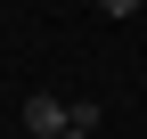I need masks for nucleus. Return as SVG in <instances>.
Segmentation results:
<instances>
[{
  "mask_svg": "<svg viewBox=\"0 0 147 139\" xmlns=\"http://www.w3.org/2000/svg\"><path fill=\"white\" fill-rule=\"evenodd\" d=\"M65 123H74V115H65V107H57L49 90H33V98H25V131H33V139H57Z\"/></svg>",
  "mask_w": 147,
  "mask_h": 139,
  "instance_id": "nucleus-1",
  "label": "nucleus"
},
{
  "mask_svg": "<svg viewBox=\"0 0 147 139\" xmlns=\"http://www.w3.org/2000/svg\"><path fill=\"white\" fill-rule=\"evenodd\" d=\"M147 0H98V16H139Z\"/></svg>",
  "mask_w": 147,
  "mask_h": 139,
  "instance_id": "nucleus-2",
  "label": "nucleus"
},
{
  "mask_svg": "<svg viewBox=\"0 0 147 139\" xmlns=\"http://www.w3.org/2000/svg\"><path fill=\"white\" fill-rule=\"evenodd\" d=\"M57 139H90V131H82V123H65V131H57Z\"/></svg>",
  "mask_w": 147,
  "mask_h": 139,
  "instance_id": "nucleus-3",
  "label": "nucleus"
}]
</instances>
